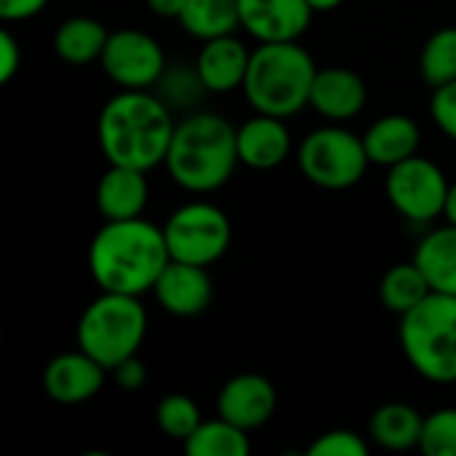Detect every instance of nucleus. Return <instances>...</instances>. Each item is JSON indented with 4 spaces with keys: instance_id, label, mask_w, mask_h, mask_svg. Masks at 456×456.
Segmentation results:
<instances>
[{
    "instance_id": "obj_1",
    "label": "nucleus",
    "mask_w": 456,
    "mask_h": 456,
    "mask_svg": "<svg viewBox=\"0 0 456 456\" xmlns=\"http://www.w3.org/2000/svg\"><path fill=\"white\" fill-rule=\"evenodd\" d=\"M176 131L174 110L155 91H123L104 102L96 142L107 163L152 171L166 163Z\"/></svg>"
},
{
    "instance_id": "obj_2",
    "label": "nucleus",
    "mask_w": 456,
    "mask_h": 456,
    "mask_svg": "<svg viewBox=\"0 0 456 456\" xmlns=\"http://www.w3.org/2000/svg\"><path fill=\"white\" fill-rule=\"evenodd\" d=\"M88 273L99 291L142 297L171 262L163 224L144 216L104 222L88 243Z\"/></svg>"
},
{
    "instance_id": "obj_3",
    "label": "nucleus",
    "mask_w": 456,
    "mask_h": 456,
    "mask_svg": "<svg viewBox=\"0 0 456 456\" xmlns=\"http://www.w3.org/2000/svg\"><path fill=\"white\" fill-rule=\"evenodd\" d=\"M166 171L174 184L190 195H208L222 190L235 168L238 158V128L206 110L187 112L176 120V131L166 155Z\"/></svg>"
},
{
    "instance_id": "obj_4",
    "label": "nucleus",
    "mask_w": 456,
    "mask_h": 456,
    "mask_svg": "<svg viewBox=\"0 0 456 456\" xmlns=\"http://www.w3.org/2000/svg\"><path fill=\"white\" fill-rule=\"evenodd\" d=\"M315 75L318 64L299 40L259 43L251 51V64L240 91L254 112L289 120L310 107Z\"/></svg>"
},
{
    "instance_id": "obj_5",
    "label": "nucleus",
    "mask_w": 456,
    "mask_h": 456,
    "mask_svg": "<svg viewBox=\"0 0 456 456\" xmlns=\"http://www.w3.org/2000/svg\"><path fill=\"white\" fill-rule=\"evenodd\" d=\"M398 342L409 366L433 385H456V297L430 291L401 315Z\"/></svg>"
},
{
    "instance_id": "obj_6",
    "label": "nucleus",
    "mask_w": 456,
    "mask_h": 456,
    "mask_svg": "<svg viewBox=\"0 0 456 456\" xmlns=\"http://www.w3.org/2000/svg\"><path fill=\"white\" fill-rule=\"evenodd\" d=\"M147 326L150 321L142 297L102 291L80 313L75 342L83 353L112 371L120 361L139 355V347L147 339Z\"/></svg>"
},
{
    "instance_id": "obj_7",
    "label": "nucleus",
    "mask_w": 456,
    "mask_h": 456,
    "mask_svg": "<svg viewBox=\"0 0 456 456\" xmlns=\"http://www.w3.org/2000/svg\"><path fill=\"white\" fill-rule=\"evenodd\" d=\"M297 163L313 187L329 192L355 187L371 166L363 136L345 128V123H326L313 128L299 142Z\"/></svg>"
},
{
    "instance_id": "obj_8",
    "label": "nucleus",
    "mask_w": 456,
    "mask_h": 456,
    "mask_svg": "<svg viewBox=\"0 0 456 456\" xmlns=\"http://www.w3.org/2000/svg\"><path fill=\"white\" fill-rule=\"evenodd\" d=\"M163 235L171 259L211 267L230 251L232 222L219 206L208 200H190L168 214Z\"/></svg>"
},
{
    "instance_id": "obj_9",
    "label": "nucleus",
    "mask_w": 456,
    "mask_h": 456,
    "mask_svg": "<svg viewBox=\"0 0 456 456\" xmlns=\"http://www.w3.org/2000/svg\"><path fill=\"white\" fill-rule=\"evenodd\" d=\"M449 187L452 182L444 168L419 152L390 166L385 176V195L390 206L414 224H428L444 216Z\"/></svg>"
},
{
    "instance_id": "obj_10",
    "label": "nucleus",
    "mask_w": 456,
    "mask_h": 456,
    "mask_svg": "<svg viewBox=\"0 0 456 456\" xmlns=\"http://www.w3.org/2000/svg\"><path fill=\"white\" fill-rule=\"evenodd\" d=\"M104 75L123 91H152L168 61L163 45L144 29H112L99 59Z\"/></svg>"
},
{
    "instance_id": "obj_11",
    "label": "nucleus",
    "mask_w": 456,
    "mask_h": 456,
    "mask_svg": "<svg viewBox=\"0 0 456 456\" xmlns=\"http://www.w3.org/2000/svg\"><path fill=\"white\" fill-rule=\"evenodd\" d=\"M278 409V390L275 385L256 371H243L230 377L219 395H216V414L227 422L254 433L265 428Z\"/></svg>"
},
{
    "instance_id": "obj_12",
    "label": "nucleus",
    "mask_w": 456,
    "mask_h": 456,
    "mask_svg": "<svg viewBox=\"0 0 456 456\" xmlns=\"http://www.w3.org/2000/svg\"><path fill=\"white\" fill-rule=\"evenodd\" d=\"M240 29L256 43H289L299 40L315 11L307 0H238Z\"/></svg>"
},
{
    "instance_id": "obj_13",
    "label": "nucleus",
    "mask_w": 456,
    "mask_h": 456,
    "mask_svg": "<svg viewBox=\"0 0 456 456\" xmlns=\"http://www.w3.org/2000/svg\"><path fill=\"white\" fill-rule=\"evenodd\" d=\"M152 297L163 313L174 318H198L211 307L214 281L208 267L171 259L152 286Z\"/></svg>"
},
{
    "instance_id": "obj_14",
    "label": "nucleus",
    "mask_w": 456,
    "mask_h": 456,
    "mask_svg": "<svg viewBox=\"0 0 456 456\" xmlns=\"http://www.w3.org/2000/svg\"><path fill=\"white\" fill-rule=\"evenodd\" d=\"M104 379L107 369L80 347L59 353L43 369V390L53 403L61 406H77L96 398L104 387Z\"/></svg>"
},
{
    "instance_id": "obj_15",
    "label": "nucleus",
    "mask_w": 456,
    "mask_h": 456,
    "mask_svg": "<svg viewBox=\"0 0 456 456\" xmlns=\"http://www.w3.org/2000/svg\"><path fill=\"white\" fill-rule=\"evenodd\" d=\"M369 104L366 80L350 67H318L310 107L326 123H347L355 120Z\"/></svg>"
},
{
    "instance_id": "obj_16",
    "label": "nucleus",
    "mask_w": 456,
    "mask_h": 456,
    "mask_svg": "<svg viewBox=\"0 0 456 456\" xmlns=\"http://www.w3.org/2000/svg\"><path fill=\"white\" fill-rule=\"evenodd\" d=\"M294 142L283 118L254 112L238 126V158L251 171H273L286 163Z\"/></svg>"
},
{
    "instance_id": "obj_17",
    "label": "nucleus",
    "mask_w": 456,
    "mask_h": 456,
    "mask_svg": "<svg viewBox=\"0 0 456 456\" xmlns=\"http://www.w3.org/2000/svg\"><path fill=\"white\" fill-rule=\"evenodd\" d=\"M248 64H251V51L235 32L203 40L195 56V67L208 94H230L243 88Z\"/></svg>"
},
{
    "instance_id": "obj_18",
    "label": "nucleus",
    "mask_w": 456,
    "mask_h": 456,
    "mask_svg": "<svg viewBox=\"0 0 456 456\" xmlns=\"http://www.w3.org/2000/svg\"><path fill=\"white\" fill-rule=\"evenodd\" d=\"M150 200L147 171L110 163L96 182V208L104 222L142 216Z\"/></svg>"
},
{
    "instance_id": "obj_19",
    "label": "nucleus",
    "mask_w": 456,
    "mask_h": 456,
    "mask_svg": "<svg viewBox=\"0 0 456 456\" xmlns=\"http://www.w3.org/2000/svg\"><path fill=\"white\" fill-rule=\"evenodd\" d=\"M363 144H366L371 166L390 168V166L419 152L422 131H419V123L414 118L401 115V112H390V115L377 118L366 128Z\"/></svg>"
},
{
    "instance_id": "obj_20",
    "label": "nucleus",
    "mask_w": 456,
    "mask_h": 456,
    "mask_svg": "<svg viewBox=\"0 0 456 456\" xmlns=\"http://www.w3.org/2000/svg\"><path fill=\"white\" fill-rule=\"evenodd\" d=\"M414 262L425 273L428 283L438 294L456 297V224L430 230L414 248Z\"/></svg>"
},
{
    "instance_id": "obj_21",
    "label": "nucleus",
    "mask_w": 456,
    "mask_h": 456,
    "mask_svg": "<svg viewBox=\"0 0 456 456\" xmlns=\"http://www.w3.org/2000/svg\"><path fill=\"white\" fill-rule=\"evenodd\" d=\"M425 417L409 403H385L369 419V438L385 452H411L419 449Z\"/></svg>"
},
{
    "instance_id": "obj_22",
    "label": "nucleus",
    "mask_w": 456,
    "mask_h": 456,
    "mask_svg": "<svg viewBox=\"0 0 456 456\" xmlns=\"http://www.w3.org/2000/svg\"><path fill=\"white\" fill-rule=\"evenodd\" d=\"M110 29L94 16H69L53 32V53L72 67L94 64L102 59Z\"/></svg>"
},
{
    "instance_id": "obj_23",
    "label": "nucleus",
    "mask_w": 456,
    "mask_h": 456,
    "mask_svg": "<svg viewBox=\"0 0 456 456\" xmlns=\"http://www.w3.org/2000/svg\"><path fill=\"white\" fill-rule=\"evenodd\" d=\"M179 27L195 40H211L222 35H232L240 29L238 0H187Z\"/></svg>"
},
{
    "instance_id": "obj_24",
    "label": "nucleus",
    "mask_w": 456,
    "mask_h": 456,
    "mask_svg": "<svg viewBox=\"0 0 456 456\" xmlns=\"http://www.w3.org/2000/svg\"><path fill=\"white\" fill-rule=\"evenodd\" d=\"M430 291L433 289L414 259L393 265L379 281V302L387 313H393L398 318L406 315L409 310H414Z\"/></svg>"
},
{
    "instance_id": "obj_25",
    "label": "nucleus",
    "mask_w": 456,
    "mask_h": 456,
    "mask_svg": "<svg viewBox=\"0 0 456 456\" xmlns=\"http://www.w3.org/2000/svg\"><path fill=\"white\" fill-rule=\"evenodd\" d=\"M251 433L227 422L216 414V419H203L200 428L182 444L187 456H248Z\"/></svg>"
},
{
    "instance_id": "obj_26",
    "label": "nucleus",
    "mask_w": 456,
    "mask_h": 456,
    "mask_svg": "<svg viewBox=\"0 0 456 456\" xmlns=\"http://www.w3.org/2000/svg\"><path fill=\"white\" fill-rule=\"evenodd\" d=\"M174 112H195L206 99L208 88L195 64H168L152 88Z\"/></svg>"
},
{
    "instance_id": "obj_27",
    "label": "nucleus",
    "mask_w": 456,
    "mask_h": 456,
    "mask_svg": "<svg viewBox=\"0 0 456 456\" xmlns=\"http://www.w3.org/2000/svg\"><path fill=\"white\" fill-rule=\"evenodd\" d=\"M419 75L430 88L456 80V27L436 29L419 51Z\"/></svg>"
},
{
    "instance_id": "obj_28",
    "label": "nucleus",
    "mask_w": 456,
    "mask_h": 456,
    "mask_svg": "<svg viewBox=\"0 0 456 456\" xmlns=\"http://www.w3.org/2000/svg\"><path fill=\"white\" fill-rule=\"evenodd\" d=\"M155 422H158V430L171 438V441H179L184 444L203 422L200 417V409L198 403L184 395V393H171L166 398H160L158 409H155Z\"/></svg>"
},
{
    "instance_id": "obj_29",
    "label": "nucleus",
    "mask_w": 456,
    "mask_h": 456,
    "mask_svg": "<svg viewBox=\"0 0 456 456\" xmlns=\"http://www.w3.org/2000/svg\"><path fill=\"white\" fill-rule=\"evenodd\" d=\"M419 452L428 456H456V406L436 409L425 417Z\"/></svg>"
},
{
    "instance_id": "obj_30",
    "label": "nucleus",
    "mask_w": 456,
    "mask_h": 456,
    "mask_svg": "<svg viewBox=\"0 0 456 456\" xmlns=\"http://www.w3.org/2000/svg\"><path fill=\"white\" fill-rule=\"evenodd\" d=\"M307 456H369V444L361 433L337 428L321 433L310 446Z\"/></svg>"
},
{
    "instance_id": "obj_31",
    "label": "nucleus",
    "mask_w": 456,
    "mask_h": 456,
    "mask_svg": "<svg viewBox=\"0 0 456 456\" xmlns=\"http://www.w3.org/2000/svg\"><path fill=\"white\" fill-rule=\"evenodd\" d=\"M430 118L446 139L456 142V80L433 88Z\"/></svg>"
},
{
    "instance_id": "obj_32",
    "label": "nucleus",
    "mask_w": 456,
    "mask_h": 456,
    "mask_svg": "<svg viewBox=\"0 0 456 456\" xmlns=\"http://www.w3.org/2000/svg\"><path fill=\"white\" fill-rule=\"evenodd\" d=\"M112 379L120 390L126 393H139L144 385H147V366L139 355H131L126 361H120L112 371Z\"/></svg>"
},
{
    "instance_id": "obj_33",
    "label": "nucleus",
    "mask_w": 456,
    "mask_h": 456,
    "mask_svg": "<svg viewBox=\"0 0 456 456\" xmlns=\"http://www.w3.org/2000/svg\"><path fill=\"white\" fill-rule=\"evenodd\" d=\"M21 67V43L11 29H0V83H11Z\"/></svg>"
},
{
    "instance_id": "obj_34",
    "label": "nucleus",
    "mask_w": 456,
    "mask_h": 456,
    "mask_svg": "<svg viewBox=\"0 0 456 456\" xmlns=\"http://www.w3.org/2000/svg\"><path fill=\"white\" fill-rule=\"evenodd\" d=\"M51 0H0V19L3 21H27L37 16Z\"/></svg>"
},
{
    "instance_id": "obj_35",
    "label": "nucleus",
    "mask_w": 456,
    "mask_h": 456,
    "mask_svg": "<svg viewBox=\"0 0 456 456\" xmlns=\"http://www.w3.org/2000/svg\"><path fill=\"white\" fill-rule=\"evenodd\" d=\"M144 3H147V8H150L155 16H160V19H179L187 0H144Z\"/></svg>"
},
{
    "instance_id": "obj_36",
    "label": "nucleus",
    "mask_w": 456,
    "mask_h": 456,
    "mask_svg": "<svg viewBox=\"0 0 456 456\" xmlns=\"http://www.w3.org/2000/svg\"><path fill=\"white\" fill-rule=\"evenodd\" d=\"M444 219L456 224V179L449 187V198H446V211H444Z\"/></svg>"
},
{
    "instance_id": "obj_37",
    "label": "nucleus",
    "mask_w": 456,
    "mask_h": 456,
    "mask_svg": "<svg viewBox=\"0 0 456 456\" xmlns=\"http://www.w3.org/2000/svg\"><path fill=\"white\" fill-rule=\"evenodd\" d=\"M307 3L315 13H329V11H337L345 0H307Z\"/></svg>"
}]
</instances>
